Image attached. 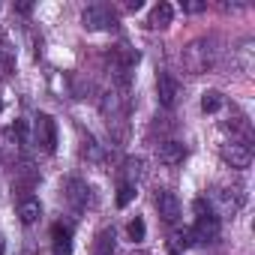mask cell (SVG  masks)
I'll use <instances>...</instances> for the list:
<instances>
[{"label":"cell","mask_w":255,"mask_h":255,"mask_svg":"<svg viewBox=\"0 0 255 255\" xmlns=\"http://www.w3.org/2000/svg\"><path fill=\"white\" fill-rule=\"evenodd\" d=\"M192 210H195V237L198 240H213L219 234V216L210 210V204L204 198H195L192 201Z\"/></svg>","instance_id":"1"},{"label":"cell","mask_w":255,"mask_h":255,"mask_svg":"<svg viewBox=\"0 0 255 255\" xmlns=\"http://www.w3.org/2000/svg\"><path fill=\"white\" fill-rule=\"evenodd\" d=\"M33 135H36V144H39L45 153H54V147H57V123H54L51 114H39V117H36Z\"/></svg>","instance_id":"2"},{"label":"cell","mask_w":255,"mask_h":255,"mask_svg":"<svg viewBox=\"0 0 255 255\" xmlns=\"http://www.w3.org/2000/svg\"><path fill=\"white\" fill-rule=\"evenodd\" d=\"M81 21H84V27H87V30H108V27H114V24H117L114 12H111L108 6H102V3L87 6V9H84V15H81Z\"/></svg>","instance_id":"3"},{"label":"cell","mask_w":255,"mask_h":255,"mask_svg":"<svg viewBox=\"0 0 255 255\" xmlns=\"http://www.w3.org/2000/svg\"><path fill=\"white\" fill-rule=\"evenodd\" d=\"M183 66H186L192 75L207 72V66H210V51H207V45H204V42H192V45L183 51Z\"/></svg>","instance_id":"4"},{"label":"cell","mask_w":255,"mask_h":255,"mask_svg":"<svg viewBox=\"0 0 255 255\" xmlns=\"http://www.w3.org/2000/svg\"><path fill=\"white\" fill-rule=\"evenodd\" d=\"M222 159L231 168H249L252 165V150H249V144H225L222 147Z\"/></svg>","instance_id":"5"},{"label":"cell","mask_w":255,"mask_h":255,"mask_svg":"<svg viewBox=\"0 0 255 255\" xmlns=\"http://www.w3.org/2000/svg\"><path fill=\"white\" fill-rule=\"evenodd\" d=\"M156 93H159V102L165 105V108H174L177 105V96H180V84L171 78V75H159L156 78Z\"/></svg>","instance_id":"6"},{"label":"cell","mask_w":255,"mask_h":255,"mask_svg":"<svg viewBox=\"0 0 255 255\" xmlns=\"http://www.w3.org/2000/svg\"><path fill=\"white\" fill-rule=\"evenodd\" d=\"M156 210H159V216L165 222H177L180 219V201H177V195L174 192H159L156 195Z\"/></svg>","instance_id":"7"},{"label":"cell","mask_w":255,"mask_h":255,"mask_svg":"<svg viewBox=\"0 0 255 255\" xmlns=\"http://www.w3.org/2000/svg\"><path fill=\"white\" fill-rule=\"evenodd\" d=\"M156 156H159V162H165V165H180L183 156H186V147L177 144V141H165V144H159Z\"/></svg>","instance_id":"8"},{"label":"cell","mask_w":255,"mask_h":255,"mask_svg":"<svg viewBox=\"0 0 255 255\" xmlns=\"http://www.w3.org/2000/svg\"><path fill=\"white\" fill-rule=\"evenodd\" d=\"M39 216H42L39 198H21V201H18V219H21L24 225H33Z\"/></svg>","instance_id":"9"},{"label":"cell","mask_w":255,"mask_h":255,"mask_svg":"<svg viewBox=\"0 0 255 255\" xmlns=\"http://www.w3.org/2000/svg\"><path fill=\"white\" fill-rule=\"evenodd\" d=\"M51 237H54V255H72V237H69V228H63V225H51Z\"/></svg>","instance_id":"10"},{"label":"cell","mask_w":255,"mask_h":255,"mask_svg":"<svg viewBox=\"0 0 255 255\" xmlns=\"http://www.w3.org/2000/svg\"><path fill=\"white\" fill-rule=\"evenodd\" d=\"M171 18H174L171 3H156V6H153V12H150V27H168V24H171Z\"/></svg>","instance_id":"11"},{"label":"cell","mask_w":255,"mask_h":255,"mask_svg":"<svg viewBox=\"0 0 255 255\" xmlns=\"http://www.w3.org/2000/svg\"><path fill=\"white\" fill-rule=\"evenodd\" d=\"M93 252H96V255H114V231H111V228H105V231L96 234Z\"/></svg>","instance_id":"12"},{"label":"cell","mask_w":255,"mask_h":255,"mask_svg":"<svg viewBox=\"0 0 255 255\" xmlns=\"http://www.w3.org/2000/svg\"><path fill=\"white\" fill-rule=\"evenodd\" d=\"M219 108H222V93H219V90H204V93H201V111L216 114Z\"/></svg>","instance_id":"13"},{"label":"cell","mask_w":255,"mask_h":255,"mask_svg":"<svg viewBox=\"0 0 255 255\" xmlns=\"http://www.w3.org/2000/svg\"><path fill=\"white\" fill-rule=\"evenodd\" d=\"M135 195H138V192H135V183H120V186H117V198H114V201H117V207H129Z\"/></svg>","instance_id":"14"},{"label":"cell","mask_w":255,"mask_h":255,"mask_svg":"<svg viewBox=\"0 0 255 255\" xmlns=\"http://www.w3.org/2000/svg\"><path fill=\"white\" fill-rule=\"evenodd\" d=\"M66 189H69V198H72V204H75V207H81V204L87 201V186H84L81 180H69V183H66Z\"/></svg>","instance_id":"15"},{"label":"cell","mask_w":255,"mask_h":255,"mask_svg":"<svg viewBox=\"0 0 255 255\" xmlns=\"http://www.w3.org/2000/svg\"><path fill=\"white\" fill-rule=\"evenodd\" d=\"M126 234H129V240H132V243L144 240V234H147V225H144V219H141V216H135L129 225H126Z\"/></svg>","instance_id":"16"},{"label":"cell","mask_w":255,"mask_h":255,"mask_svg":"<svg viewBox=\"0 0 255 255\" xmlns=\"http://www.w3.org/2000/svg\"><path fill=\"white\" fill-rule=\"evenodd\" d=\"M207 9V3H201V0H183V12H204Z\"/></svg>","instance_id":"17"},{"label":"cell","mask_w":255,"mask_h":255,"mask_svg":"<svg viewBox=\"0 0 255 255\" xmlns=\"http://www.w3.org/2000/svg\"><path fill=\"white\" fill-rule=\"evenodd\" d=\"M3 246H6V243H3V234H0V255H3Z\"/></svg>","instance_id":"18"},{"label":"cell","mask_w":255,"mask_h":255,"mask_svg":"<svg viewBox=\"0 0 255 255\" xmlns=\"http://www.w3.org/2000/svg\"><path fill=\"white\" fill-rule=\"evenodd\" d=\"M168 255H177V249H174V246H168Z\"/></svg>","instance_id":"19"},{"label":"cell","mask_w":255,"mask_h":255,"mask_svg":"<svg viewBox=\"0 0 255 255\" xmlns=\"http://www.w3.org/2000/svg\"><path fill=\"white\" fill-rule=\"evenodd\" d=\"M0 111H3V102H0Z\"/></svg>","instance_id":"20"}]
</instances>
